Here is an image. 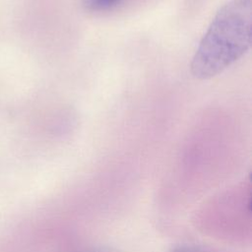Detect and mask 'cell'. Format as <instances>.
Instances as JSON below:
<instances>
[{
  "label": "cell",
  "instance_id": "3957f363",
  "mask_svg": "<svg viewBox=\"0 0 252 252\" xmlns=\"http://www.w3.org/2000/svg\"><path fill=\"white\" fill-rule=\"evenodd\" d=\"M171 252H224L216 248L202 245H183L175 248Z\"/></svg>",
  "mask_w": 252,
  "mask_h": 252
},
{
  "label": "cell",
  "instance_id": "7a4b0ae2",
  "mask_svg": "<svg viewBox=\"0 0 252 252\" xmlns=\"http://www.w3.org/2000/svg\"><path fill=\"white\" fill-rule=\"evenodd\" d=\"M125 0H83V7L90 12H102L112 9Z\"/></svg>",
  "mask_w": 252,
  "mask_h": 252
},
{
  "label": "cell",
  "instance_id": "6da1fadb",
  "mask_svg": "<svg viewBox=\"0 0 252 252\" xmlns=\"http://www.w3.org/2000/svg\"><path fill=\"white\" fill-rule=\"evenodd\" d=\"M252 0H229L215 15L192 58L190 70L199 80L213 78L251 47Z\"/></svg>",
  "mask_w": 252,
  "mask_h": 252
},
{
  "label": "cell",
  "instance_id": "277c9868",
  "mask_svg": "<svg viewBox=\"0 0 252 252\" xmlns=\"http://www.w3.org/2000/svg\"><path fill=\"white\" fill-rule=\"evenodd\" d=\"M95 252H114V251H111V250H105V249H102V250H98V251H95Z\"/></svg>",
  "mask_w": 252,
  "mask_h": 252
}]
</instances>
